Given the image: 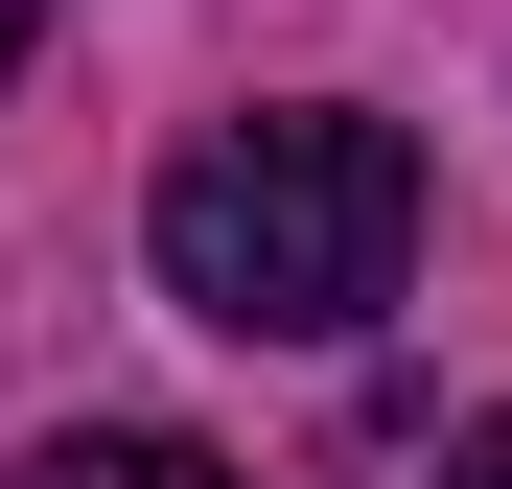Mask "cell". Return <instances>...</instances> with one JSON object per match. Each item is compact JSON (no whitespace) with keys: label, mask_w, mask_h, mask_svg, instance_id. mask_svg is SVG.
Here are the masks:
<instances>
[{"label":"cell","mask_w":512,"mask_h":489,"mask_svg":"<svg viewBox=\"0 0 512 489\" xmlns=\"http://www.w3.org/2000/svg\"><path fill=\"white\" fill-rule=\"evenodd\" d=\"M140 257H163L187 326H233V350H350L419 280V140L396 117H210L140 187Z\"/></svg>","instance_id":"obj_1"},{"label":"cell","mask_w":512,"mask_h":489,"mask_svg":"<svg viewBox=\"0 0 512 489\" xmlns=\"http://www.w3.org/2000/svg\"><path fill=\"white\" fill-rule=\"evenodd\" d=\"M24 489H256V466L163 443V420H70V443H24Z\"/></svg>","instance_id":"obj_2"},{"label":"cell","mask_w":512,"mask_h":489,"mask_svg":"<svg viewBox=\"0 0 512 489\" xmlns=\"http://www.w3.org/2000/svg\"><path fill=\"white\" fill-rule=\"evenodd\" d=\"M443 489H512V396H489V420H466V443H443Z\"/></svg>","instance_id":"obj_3"},{"label":"cell","mask_w":512,"mask_h":489,"mask_svg":"<svg viewBox=\"0 0 512 489\" xmlns=\"http://www.w3.org/2000/svg\"><path fill=\"white\" fill-rule=\"evenodd\" d=\"M24 47H47V0H0V70H24Z\"/></svg>","instance_id":"obj_4"}]
</instances>
